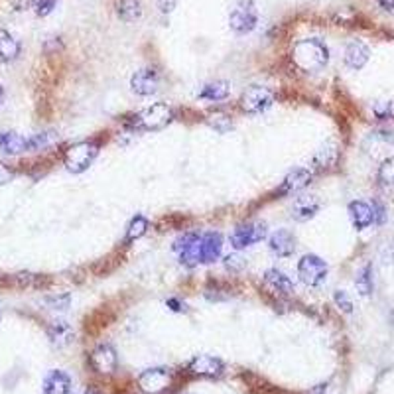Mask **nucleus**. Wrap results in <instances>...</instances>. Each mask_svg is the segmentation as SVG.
Segmentation results:
<instances>
[{"instance_id":"nucleus-1","label":"nucleus","mask_w":394,"mask_h":394,"mask_svg":"<svg viewBox=\"0 0 394 394\" xmlns=\"http://www.w3.org/2000/svg\"><path fill=\"white\" fill-rule=\"evenodd\" d=\"M292 62L300 71L316 73V71H321L330 62V50L319 38L300 39L294 44Z\"/></svg>"},{"instance_id":"nucleus-2","label":"nucleus","mask_w":394,"mask_h":394,"mask_svg":"<svg viewBox=\"0 0 394 394\" xmlns=\"http://www.w3.org/2000/svg\"><path fill=\"white\" fill-rule=\"evenodd\" d=\"M174 120V109L168 102H152L132 118V127L144 132H158Z\"/></svg>"},{"instance_id":"nucleus-3","label":"nucleus","mask_w":394,"mask_h":394,"mask_svg":"<svg viewBox=\"0 0 394 394\" xmlns=\"http://www.w3.org/2000/svg\"><path fill=\"white\" fill-rule=\"evenodd\" d=\"M99 154V144L95 140H81L73 146H69L64 154V164L71 174H83L89 170Z\"/></svg>"},{"instance_id":"nucleus-4","label":"nucleus","mask_w":394,"mask_h":394,"mask_svg":"<svg viewBox=\"0 0 394 394\" xmlns=\"http://www.w3.org/2000/svg\"><path fill=\"white\" fill-rule=\"evenodd\" d=\"M258 24V10L253 0H239L229 14V28L237 36L251 34Z\"/></svg>"},{"instance_id":"nucleus-5","label":"nucleus","mask_w":394,"mask_h":394,"mask_svg":"<svg viewBox=\"0 0 394 394\" xmlns=\"http://www.w3.org/2000/svg\"><path fill=\"white\" fill-rule=\"evenodd\" d=\"M174 384V370L170 367H154L138 375V386L144 394H164Z\"/></svg>"},{"instance_id":"nucleus-6","label":"nucleus","mask_w":394,"mask_h":394,"mask_svg":"<svg viewBox=\"0 0 394 394\" xmlns=\"http://www.w3.org/2000/svg\"><path fill=\"white\" fill-rule=\"evenodd\" d=\"M272 105H274V93L268 87H262V85L249 87L242 93L241 101H239L241 111L247 115H262Z\"/></svg>"},{"instance_id":"nucleus-7","label":"nucleus","mask_w":394,"mask_h":394,"mask_svg":"<svg viewBox=\"0 0 394 394\" xmlns=\"http://www.w3.org/2000/svg\"><path fill=\"white\" fill-rule=\"evenodd\" d=\"M328 262L318 255H304L298 262V276L310 288H318L328 278Z\"/></svg>"},{"instance_id":"nucleus-8","label":"nucleus","mask_w":394,"mask_h":394,"mask_svg":"<svg viewBox=\"0 0 394 394\" xmlns=\"http://www.w3.org/2000/svg\"><path fill=\"white\" fill-rule=\"evenodd\" d=\"M268 235V229L265 223H255V221H249V223H241L237 225L233 233H231L229 241L231 247L235 251H242V249H249L256 242L265 241Z\"/></svg>"},{"instance_id":"nucleus-9","label":"nucleus","mask_w":394,"mask_h":394,"mask_svg":"<svg viewBox=\"0 0 394 394\" xmlns=\"http://www.w3.org/2000/svg\"><path fill=\"white\" fill-rule=\"evenodd\" d=\"M174 251L179 255V262L183 267L195 268L202 265V235L199 233H186L174 242Z\"/></svg>"},{"instance_id":"nucleus-10","label":"nucleus","mask_w":394,"mask_h":394,"mask_svg":"<svg viewBox=\"0 0 394 394\" xmlns=\"http://www.w3.org/2000/svg\"><path fill=\"white\" fill-rule=\"evenodd\" d=\"M188 373L199 379H219L225 370L223 361L215 355H195L188 363Z\"/></svg>"},{"instance_id":"nucleus-11","label":"nucleus","mask_w":394,"mask_h":394,"mask_svg":"<svg viewBox=\"0 0 394 394\" xmlns=\"http://www.w3.org/2000/svg\"><path fill=\"white\" fill-rule=\"evenodd\" d=\"M91 367L99 375H113L118 369V355L111 343H99L91 351Z\"/></svg>"},{"instance_id":"nucleus-12","label":"nucleus","mask_w":394,"mask_h":394,"mask_svg":"<svg viewBox=\"0 0 394 394\" xmlns=\"http://www.w3.org/2000/svg\"><path fill=\"white\" fill-rule=\"evenodd\" d=\"M130 87L140 97H150L160 87V73L152 67L138 69L134 75L130 77Z\"/></svg>"},{"instance_id":"nucleus-13","label":"nucleus","mask_w":394,"mask_h":394,"mask_svg":"<svg viewBox=\"0 0 394 394\" xmlns=\"http://www.w3.org/2000/svg\"><path fill=\"white\" fill-rule=\"evenodd\" d=\"M312 179H314L312 170H307V168H296V170H292L286 178L282 179L278 193L280 195H292V193H298V191L305 190V188L312 183Z\"/></svg>"},{"instance_id":"nucleus-14","label":"nucleus","mask_w":394,"mask_h":394,"mask_svg":"<svg viewBox=\"0 0 394 394\" xmlns=\"http://www.w3.org/2000/svg\"><path fill=\"white\" fill-rule=\"evenodd\" d=\"M268 247L280 258H288L296 251V237H294V233L290 229H278L276 233L270 235Z\"/></svg>"},{"instance_id":"nucleus-15","label":"nucleus","mask_w":394,"mask_h":394,"mask_svg":"<svg viewBox=\"0 0 394 394\" xmlns=\"http://www.w3.org/2000/svg\"><path fill=\"white\" fill-rule=\"evenodd\" d=\"M46 333H48L50 343L53 345V347H60V349L75 341V331H73V328H71L67 321H64V319L51 321L50 325L46 328Z\"/></svg>"},{"instance_id":"nucleus-16","label":"nucleus","mask_w":394,"mask_h":394,"mask_svg":"<svg viewBox=\"0 0 394 394\" xmlns=\"http://www.w3.org/2000/svg\"><path fill=\"white\" fill-rule=\"evenodd\" d=\"M71 386H73L71 377L65 370L53 369L46 375L42 391L44 394H71Z\"/></svg>"},{"instance_id":"nucleus-17","label":"nucleus","mask_w":394,"mask_h":394,"mask_svg":"<svg viewBox=\"0 0 394 394\" xmlns=\"http://www.w3.org/2000/svg\"><path fill=\"white\" fill-rule=\"evenodd\" d=\"M221 251H223V237H221V233L209 231V233L202 235V262L204 265H211V262L219 260Z\"/></svg>"},{"instance_id":"nucleus-18","label":"nucleus","mask_w":394,"mask_h":394,"mask_svg":"<svg viewBox=\"0 0 394 394\" xmlns=\"http://www.w3.org/2000/svg\"><path fill=\"white\" fill-rule=\"evenodd\" d=\"M370 57V50L367 44L353 39L351 44H347L345 48V65L351 69H363Z\"/></svg>"},{"instance_id":"nucleus-19","label":"nucleus","mask_w":394,"mask_h":394,"mask_svg":"<svg viewBox=\"0 0 394 394\" xmlns=\"http://www.w3.org/2000/svg\"><path fill=\"white\" fill-rule=\"evenodd\" d=\"M265 286L270 288L272 292L282 294V296H290L296 290V286H294L290 276H286L278 268H268L267 272H265Z\"/></svg>"},{"instance_id":"nucleus-20","label":"nucleus","mask_w":394,"mask_h":394,"mask_svg":"<svg viewBox=\"0 0 394 394\" xmlns=\"http://www.w3.org/2000/svg\"><path fill=\"white\" fill-rule=\"evenodd\" d=\"M319 207L321 205H319V199L316 195H300V197H296V202L292 205V217L300 223H305L312 217H316Z\"/></svg>"},{"instance_id":"nucleus-21","label":"nucleus","mask_w":394,"mask_h":394,"mask_svg":"<svg viewBox=\"0 0 394 394\" xmlns=\"http://www.w3.org/2000/svg\"><path fill=\"white\" fill-rule=\"evenodd\" d=\"M349 217H351V223L357 231L367 229L375 223L373 207L365 202H351L349 204Z\"/></svg>"},{"instance_id":"nucleus-22","label":"nucleus","mask_w":394,"mask_h":394,"mask_svg":"<svg viewBox=\"0 0 394 394\" xmlns=\"http://www.w3.org/2000/svg\"><path fill=\"white\" fill-rule=\"evenodd\" d=\"M231 95V83L229 81H223V79H217L211 83H205L202 91H199V99L202 101L209 102H219L225 101Z\"/></svg>"},{"instance_id":"nucleus-23","label":"nucleus","mask_w":394,"mask_h":394,"mask_svg":"<svg viewBox=\"0 0 394 394\" xmlns=\"http://www.w3.org/2000/svg\"><path fill=\"white\" fill-rule=\"evenodd\" d=\"M22 51V46L20 42L14 38L10 32L6 30H0V64H10V62H16L18 55Z\"/></svg>"},{"instance_id":"nucleus-24","label":"nucleus","mask_w":394,"mask_h":394,"mask_svg":"<svg viewBox=\"0 0 394 394\" xmlns=\"http://www.w3.org/2000/svg\"><path fill=\"white\" fill-rule=\"evenodd\" d=\"M0 150L8 156H16V154L26 152V138L20 136L18 132L12 130H6V132H0Z\"/></svg>"},{"instance_id":"nucleus-25","label":"nucleus","mask_w":394,"mask_h":394,"mask_svg":"<svg viewBox=\"0 0 394 394\" xmlns=\"http://www.w3.org/2000/svg\"><path fill=\"white\" fill-rule=\"evenodd\" d=\"M355 286H357V292L361 294V296H365V298H369L373 290H375V278H373V265L367 262L365 267L359 270V274H357L355 278Z\"/></svg>"},{"instance_id":"nucleus-26","label":"nucleus","mask_w":394,"mask_h":394,"mask_svg":"<svg viewBox=\"0 0 394 394\" xmlns=\"http://www.w3.org/2000/svg\"><path fill=\"white\" fill-rule=\"evenodd\" d=\"M150 227V223H148V219L144 215H134L130 219V223H128L127 227V235H125V242L130 244V242L138 241L140 237H144L146 235V231Z\"/></svg>"},{"instance_id":"nucleus-27","label":"nucleus","mask_w":394,"mask_h":394,"mask_svg":"<svg viewBox=\"0 0 394 394\" xmlns=\"http://www.w3.org/2000/svg\"><path fill=\"white\" fill-rule=\"evenodd\" d=\"M116 14L123 22H134L138 20L142 8H140V0H118L116 2Z\"/></svg>"},{"instance_id":"nucleus-28","label":"nucleus","mask_w":394,"mask_h":394,"mask_svg":"<svg viewBox=\"0 0 394 394\" xmlns=\"http://www.w3.org/2000/svg\"><path fill=\"white\" fill-rule=\"evenodd\" d=\"M60 140L55 130H46V132H38V134H32L30 138H26V148L28 150H44L51 144H55Z\"/></svg>"},{"instance_id":"nucleus-29","label":"nucleus","mask_w":394,"mask_h":394,"mask_svg":"<svg viewBox=\"0 0 394 394\" xmlns=\"http://www.w3.org/2000/svg\"><path fill=\"white\" fill-rule=\"evenodd\" d=\"M337 158H339L337 148H335L333 144H328V146L319 148L318 154L314 156V165H316L318 170H328L331 165H335Z\"/></svg>"},{"instance_id":"nucleus-30","label":"nucleus","mask_w":394,"mask_h":394,"mask_svg":"<svg viewBox=\"0 0 394 394\" xmlns=\"http://www.w3.org/2000/svg\"><path fill=\"white\" fill-rule=\"evenodd\" d=\"M207 125L213 128L215 132H219V134H227L231 128H233V120L225 113H215V115H211L207 118Z\"/></svg>"},{"instance_id":"nucleus-31","label":"nucleus","mask_w":394,"mask_h":394,"mask_svg":"<svg viewBox=\"0 0 394 394\" xmlns=\"http://www.w3.org/2000/svg\"><path fill=\"white\" fill-rule=\"evenodd\" d=\"M44 304L48 305L50 310H60V312H64L69 307L71 304V296L69 294H53V296H46L44 298Z\"/></svg>"},{"instance_id":"nucleus-32","label":"nucleus","mask_w":394,"mask_h":394,"mask_svg":"<svg viewBox=\"0 0 394 394\" xmlns=\"http://www.w3.org/2000/svg\"><path fill=\"white\" fill-rule=\"evenodd\" d=\"M377 178L382 186H394V158H386L379 168Z\"/></svg>"},{"instance_id":"nucleus-33","label":"nucleus","mask_w":394,"mask_h":394,"mask_svg":"<svg viewBox=\"0 0 394 394\" xmlns=\"http://www.w3.org/2000/svg\"><path fill=\"white\" fill-rule=\"evenodd\" d=\"M244 267H247V260L239 255V251H237V253H233V255L225 256V268H227L229 272H233V274H239V272H242Z\"/></svg>"},{"instance_id":"nucleus-34","label":"nucleus","mask_w":394,"mask_h":394,"mask_svg":"<svg viewBox=\"0 0 394 394\" xmlns=\"http://www.w3.org/2000/svg\"><path fill=\"white\" fill-rule=\"evenodd\" d=\"M333 302H335V305H337L343 314H353V302H351L349 294L345 292V290H335V294H333Z\"/></svg>"},{"instance_id":"nucleus-35","label":"nucleus","mask_w":394,"mask_h":394,"mask_svg":"<svg viewBox=\"0 0 394 394\" xmlns=\"http://www.w3.org/2000/svg\"><path fill=\"white\" fill-rule=\"evenodd\" d=\"M55 2L57 0H36L34 2V10H36L38 16H48L55 8Z\"/></svg>"},{"instance_id":"nucleus-36","label":"nucleus","mask_w":394,"mask_h":394,"mask_svg":"<svg viewBox=\"0 0 394 394\" xmlns=\"http://www.w3.org/2000/svg\"><path fill=\"white\" fill-rule=\"evenodd\" d=\"M370 207H373V217H375V223H377V225H382V223L386 221V209H384V204H382L381 199H375Z\"/></svg>"},{"instance_id":"nucleus-37","label":"nucleus","mask_w":394,"mask_h":394,"mask_svg":"<svg viewBox=\"0 0 394 394\" xmlns=\"http://www.w3.org/2000/svg\"><path fill=\"white\" fill-rule=\"evenodd\" d=\"M375 115L377 118H388V116H393V105L391 102H379V105H375Z\"/></svg>"},{"instance_id":"nucleus-38","label":"nucleus","mask_w":394,"mask_h":394,"mask_svg":"<svg viewBox=\"0 0 394 394\" xmlns=\"http://www.w3.org/2000/svg\"><path fill=\"white\" fill-rule=\"evenodd\" d=\"M12 179H14L12 168L0 162V186H6V183H10Z\"/></svg>"},{"instance_id":"nucleus-39","label":"nucleus","mask_w":394,"mask_h":394,"mask_svg":"<svg viewBox=\"0 0 394 394\" xmlns=\"http://www.w3.org/2000/svg\"><path fill=\"white\" fill-rule=\"evenodd\" d=\"M165 305H168L172 312H178V314H181V312H188V305L183 304V302H179L178 298H168V300H165Z\"/></svg>"},{"instance_id":"nucleus-40","label":"nucleus","mask_w":394,"mask_h":394,"mask_svg":"<svg viewBox=\"0 0 394 394\" xmlns=\"http://www.w3.org/2000/svg\"><path fill=\"white\" fill-rule=\"evenodd\" d=\"M179 0H158V8L162 14H170L176 6H178Z\"/></svg>"},{"instance_id":"nucleus-41","label":"nucleus","mask_w":394,"mask_h":394,"mask_svg":"<svg viewBox=\"0 0 394 394\" xmlns=\"http://www.w3.org/2000/svg\"><path fill=\"white\" fill-rule=\"evenodd\" d=\"M328 382H321V384H318V386H314L312 391H310V394H325L328 393Z\"/></svg>"},{"instance_id":"nucleus-42","label":"nucleus","mask_w":394,"mask_h":394,"mask_svg":"<svg viewBox=\"0 0 394 394\" xmlns=\"http://www.w3.org/2000/svg\"><path fill=\"white\" fill-rule=\"evenodd\" d=\"M381 2V6L384 10H388V12H394V0H379Z\"/></svg>"},{"instance_id":"nucleus-43","label":"nucleus","mask_w":394,"mask_h":394,"mask_svg":"<svg viewBox=\"0 0 394 394\" xmlns=\"http://www.w3.org/2000/svg\"><path fill=\"white\" fill-rule=\"evenodd\" d=\"M2 101H4V87L0 85V105H2Z\"/></svg>"},{"instance_id":"nucleus-44","label":"nucleus","mask_w":394,"mask_h":394,"mask_svg":"<svg viewBox=\"0 0 394 394\" xmlns=\"http://www.w3.org/2000/svg\"><path fill=\"white\" fill-rule=\"evenodd\" d=\"M83 394H99V393H97V391H93V388H89V391H85Z\"/></svg>"},{"instance_id":"nucleus-45","label":"nucleus","mask_w":394,"mask_h":394,"mask_svg":"<svg viewBox=\"0 0 394 394\" xmlns=\"http://www.w3.org/2000/svg\"><path fill=\"white\" fill-rule=\"evenodd\" d=\"M0 318H2V314H0Z\"/></svg>"}]
</instances>
